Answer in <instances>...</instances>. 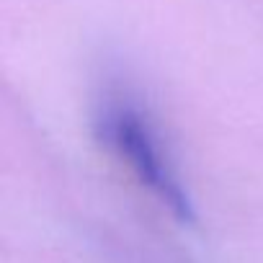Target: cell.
<instances>
[{"label": "cell", "instance_id": "6da1fadb", "mask_svg": "<svg viewBox=\"0 0 263 263\" xmlns=\"http://www.w3.org/2000/svg\"><path fill=\"white\" fill-rule=\"evenodd\" d=\"M93 132L103 150L121 163L126 173L163 209H168L173 219L183 224L196 219L194 201L178 173L171 147L137 98H132L126 90L108 88L96 101Z\"/></svg>", "mask_w": 263, "mask_h": 263}]
</instances>
